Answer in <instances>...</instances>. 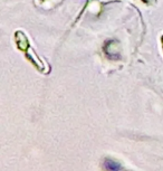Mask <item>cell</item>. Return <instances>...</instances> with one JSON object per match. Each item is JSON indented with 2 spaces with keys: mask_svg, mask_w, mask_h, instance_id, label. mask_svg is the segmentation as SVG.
I'll return each mask as SVG.
<instances>
[{
  "mask_svg": "<svg viewBox=\"0 0 163 171\" xmlns=\"http://www.w3.org/2000/svg\"><path fill=\"white\" fill-rule=\"evenodd\" d=\"M16 38H17V45H18V47L20 49H22V51L27 49V47H28V40H27L26 36L22 32H19L16 34Z\"/></svg>",
  "mask_w": 163,
  "mask_h": 171,
  "instance_id": "1",
  "label": "cell"
},
{
  "mask_svg": "<svg viewBox=\"0 0 163 171\" xmlns=\"http://www.w3.org/2000/svg\"><path fill=\"white\" fill-rule=\"evenodd\" d=\"M104 165L105 168L107 169V171H119L121 170V165L117 163V162L113 161V160H105L104 162Z\"/></svg>",
  "mask_w": 163,
  "mask_h": 171,
  "instance_id": "2",
  "label": "cell"
}]
</instances>
